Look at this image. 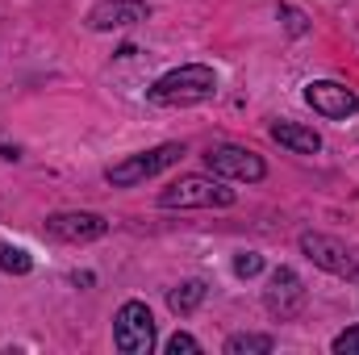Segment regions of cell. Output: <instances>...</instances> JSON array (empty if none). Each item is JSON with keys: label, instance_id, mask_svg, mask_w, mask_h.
I'll use <instances>...</instances> for the list:
<instances>
[{"label": "cell", "instance_id": "obj_17", "mask_svg": "<svg viewBox=\"0 0 359 355\" xmlns=\"http://www.w3.org/2000/svg\"><path fill=\"white\" fill-rule=\"evenodd\" d=\"M168 351H172V355H180V351H184V355H196V351H201V343H196L192 335H180V330H176V335L168 339Z\"/></svg>", "mask_w": 359, "mask_h": 355}, {"label": "cell", "instance_id": "obj_14", "mask_svg": "<svg viewBox=\"0 0 359 355\" xmlns=\"http://www.w3.org/2000/svg\"><path fill=\"white\" fill-rule=\"evenodd\" d=\"M0 267H4V272H13V276H25V272L34 267V260H29L21 247H8V243H0Z\"/></svg>", "mask_w": 359, "mask_h": 355}, {"label": "cell", "instance_id": "obj_9", "mask_svg": "<svg viewBox=\"0 0 359 355\" xmlns=\"http://www.w3.org/2000/svg\"><path fill=\"white\" fill-rule=\"evenodd\" d=\"M305 100H309V109L313 113H322V117H330V121H343V117H351L359 109V96L347 84H334V80H313L309 88H305Z\"/></svg>", "mask_w": 359, "mask_h": 355}, {"label": "cell", "instance_id": "obj_15", "mask_svg": "<svg viewBox=\"0 0 359 355\" xmlns=\"http://www.w3.org/2000/svg\"><path fill=\"white\" fill-rule=\"evenodd\" d=\"M334 355H359V326H351V330H343V335H334Z\"/></svg>", "mask_w": 359, "mask_h": 355}, {"label": "cell", "instance_id": "obj_7", "mask_svg": "<svg viewBox=\"0 0 359 355\" xmlns=\"http://www.w3.org/2000/svg\"><path fill=\"white\" fill-rule=\"evenodd\" d=\"M264 301H268V309L280 318V322L297 318V314L305 309V284H301V276H297L292 267H276V272H271V280H268Z\"/></svg>", "mask_w": 359, "mask_h": 355}, {"label": "cell", "instance_id": "obj_12", "mask_svg": "<svg viewBox=\"0 0 359 355\" xmlns=\"http://www.w3.org/2000/svg\"><path fill=\"white\" fill-rule=\"evenodd\" d=\"M205 293H209V288H205V280H184L180 288L168 293V305H172V314H192V309L205 301Z\"/></svg>", "mask_w": 359, "mask_h": 355}, {"label": "cell", "instance_id": "obj_1", "mask_svg": "<svg viewBox=\"0 0 359 355\" xmlns=\"http://www.w3.org/2000/svg\"><path fill=\"white\" fill-rule=\"evenodd\" d=\"M213 92H217V76H213V67H205V63H184V67H176V72L159 76V80L147 88V96H151L155 105L184 109V105L213 100Z\"/></svg>", "mask_w": 359, "mask_h": 355}, {"label": "cell", "instance_id": "obj_2", "mask_svg": "<svg viewBox=\"0 0 359 355\" xmlns=\"http://www.w3.org/2000/svg\"><path fill=\"white\" fill-rule=\"evenodd\" d=\"M234 205V188L209 176H180L172 188L159 192V209H226Z\"/></svg>", "mask_w": 359, "mask_h": 355}, {"label": "cell", "instance_id": "obj_5", "mask_svg": "<svg viewBox=\"0 0 359 355\" xmlns=\"http://www.w3.org/2000/svg\"><path fill=\"white\" fill-rule=\"evenodd\" d=\"M301 251L330 276H343V280H359V247H347L343 239H330V234H301Z\"/></svg>", "mask_w": 359, "mask_h": 355}, {"label": "cell", "instance_id": "obj_8", "mask_svg": "<svg viewBox=\"0 0 359 355\" xmlns=\"http://www.w3.org/2000/svg\"><path fill=\"white\" fill-rule=\"evenodd\" d=\"M46 230L59 243H96V239L109 234V222L100 213H80L76 209V213H50L46 217Z\"/></svg>", "mask_w": 359, "mask_h": 355}, {"label": "cell", "instance_id": "obj_4", "mask_svg": "<svg viewBox=\"0 0 359 355\" xmlns=\"http://www.w3.org/2000/svg\"><path fill=\"white\" fill-rule=\"evenodd\" d=\"M113 343L126 355H151L155 347V318L142 301H126L113 318Z\"/></svg>", "mask_w": 359, "mask_h": 355}, {"label": "cell", "instance_id": "obj_18", "mask_svg": "<svg viewBox=\"0 0 359 355\" xmlns=\"http://www.w3.org/2000/svg\"><path fill=\"white\" fill-rule=\"evenodd\" d=\"M280 17H284V25H288V34H297V38H301V34L309 29V25H305V17H301L297 8H280Z\"/></svg>", "mask_w": 359, "mask_h": 355}, {"label": "cell", "instance_id": "obj_11", "mask_svg": "<svg viewBox=\"0 0 359 355\" xmlns=\"http://www.w3.org/2000/svg\"><path fill=\"white\" fill-rule=\"evenodd\" d=\"M271 138H276L280 147L297 151V155H318V151H322V134L309 130V126H297V121H276V126H271Z\"/></svg>", "mask_w": 359, "mask_h": 355}, {"label": "cell", "instance_id": "obj_13", "mask_svg": "<svg viewBox=\"0 0 359 355\" xmlns=\"http://www.w3.org/2000/svg\"><path fill=\"white\" fill-rule=\"evenodd\" d=\"M276 343L271 335H230L226 339V355H268Z\"/></svg>", "mask_w": 359, "mask_h": 355}, {"label": "cell", "instance_id": "obj_6", "mask_svg": "<svg viewBox=\"0 0 359 355\" xmlns=\"http://www.w3.org/2000/svg\"><path fill=\"white\" fill-rule=\"evenodd\" d=\"M205 163H209L213 176L238 180V184H259V180L268 176L264 159H259L255 151H247V147H213V151L205 155Z\"/></svg>", "mask_w": 359, "mask_h": 355}, {"label": "cell", "instance_id": "obj_16", "mask_svg": "<svg viewBox=\"0 0 359 355\" xmlns=\"http://www.w3.org/2000/svg\"><path fill=\"white\" fill-rule=\"evenodd\" d=\"M234 272H238V276H259V272H264V255H255V251H243V255L234 260Z\"/></svg>", "mask_w": 359, "mask_h": 355}, {"label": "cell", "instance_id": "obj_3", "mask_svg": "<svg viewBox=\"0 0 359 355\" xmlns=\"http://www.w3.org/2000/svg\"><path fill=\"white\" fill-rule=\"evenodd\" d=\"M184 159V142H163V147H155V151H142V155H126L121 163H113L104 180L109 184H117V188H134V184H142V180L159 176L163 168H172Z\"/></svg>", "mask_w": 359, "mask_h": 355}, {"label": "cell", "instance_id": "obj_10", "mask_svg": "<svg viewBox=\"0 0 359 355\" xmlns=\"http://www.w3.org/2000/svg\"><path fill=\"white\" fill-rule=\"evenodd\" d=\"M151 17V4L147 0H100L88 13V29L96 34H109V29H126V25H138Z\"/></svg>", "mask_w": 359, "mask_h": 355}]
</instances>
